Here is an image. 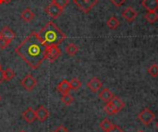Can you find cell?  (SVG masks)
<instances>
[{"label": "cell", "instance_id": "18", "mask_svg": "<svg viewBox=\"0 0 158 132\" xmlns=\"http://www.w3.org/2000/svg\"><path fill=\"white\" fill-rule=\"evenodd\" d=\"M65 51H66V53H67L69 56H76L77 53L79 52V47H78L76 44H74V43H69V44H68V45L66 46Z\"/></svg>", "mask_w": 158, "mask_h": 132}, {"label": "cell", "instance_id": "32", "mask_svg": "<svg viewBox=\"0 0 158 132\" xmlns=\"http://www.w3.org/2000/svg\"><path fill=\"white\" fill-rule=\"evenodd\" d=\"M12 0H0V4H8L10 3Z\"/></svg>", "mask_w": 158, "mask_h": 132}, {"label": "cell", "instance_id": "24", "mask_svg": "<svg viewBox=\"0 0 158 132\" xmlns=\"http://www.w3.org/2000/svg\"><path fill=\"white\" fill-rule=\"evenodd\" d=\"M69 84H70L71 90H73V91H78L81 87V81L77 78L71 79V80L69 81Z\"/></svg>", "mask_w": 158, "mask_h": 132}, {"label": "cell", "instance_id": "6", "mask_svg": "<svg viewBox=\"0 0 158 132\" xmlns=\"http://www.w3.org/2000/svg\"><path fill=\"white\" fill-rule=\"evenodd\" d=\"M73 3L83 12L88 13L98 3V0H73Z\"/></svg>", "mask_w": 158, "mask_h": 132}, {"label": "cell", "instance_id": "36", "mask_svg": "<svg viewBox=\"0 0 158 132\" xmlns=\"http://www.w3.org/2000/svg\"><path fill=\"white\" fill-rule=\"evenodd\" d=\"M0 69H1V64H0Z\"/></svg>", "mask_w": 158, "mask_h": 132}, {"label": "cell", "instance_id": "30", "mask_svg": "<svg viewBox=\"0 0 158 132\" xmlns=\"http://www.w3.org/2000/svg\"><path fill=\"white\" fill-rule=\"evenodd\" d=\"M54 132H69V130L67 129V128H65L63 125H60L58 128H56V130Z\"/></svg>", "mask_w": 158, "mask_h": 132}, {"label": "cell", "instance_id": "16", "mask_svg": "<svg viewBox=\"0 0 158 132\" xmlns=\"http://www.w3.org/2000/svg\"><path fill=\"white\" fill-rule=\"evenodd\" d=\"M0 34L3 37H5L6 39L9 40L10 42L13 39H15V37H16V34L14 33V31L9 27H7V26H5V27L2 28V30L0 31Z\"/></svg>", "mask_w": 158, "mask_h": 132}, {"label": "cell", "instance_id": "21", "mask_svg": "<svg viewBox=\"0 0 158 132\" xmlns=\"http://www.w3.org/2000/svg\"><path fill=\"white\" fill-rule=\"evenodd\" d=\"M113 125L114 124H112V122L109 120V119H107V118H105V119H103L101 122H100V128H101V130H103V131L105 132H107L110 130V129L113 127Z\"/></svg>", "mask_w": 158, "mask_h": 132}, {"label": "cell", "instance_id": "31", "mask_svg": "<svg viewBox=\"0 0 158 132\" xmlns=\"http://www.w3.org/2000/svg\"><path fill=\"white\" fill-rule=\"evenodd\" d=\"M4 80H4V72H3L2 69H0V84H1Z\"/></svg>", "mask_w": 158, "mask_h": 132}, {"label": "cell", "instance_id": "11", "mask_svg": "<svg viewBox=\"0 0 158 132\" xmlns=\"http://www.w3.org/2000/svg\"><path fill=\"white\" fill-rule=\"evenodd\" d=\"M122 16H123V18H124L127 21L131 22V21H133V20L137 18L138 13H137V11H136L133 7L128 6V7L123 11Z\"/></svg>", "mask_w": 158, "mask_h": 132}, {"label": "cell", "instance_id": "20", "mask_svg": "<svg viewBox=\"0 0 158 132\" xmlns=\"http://www.w3.org/2000/svg\"><path fill=\"white\" fill-rule=\"evenodd\" d=\"M145 19H146L149 23H151V24H153V23H155L156 21H157L158 14L156 13V11H148V12L145 14Z\"/></svg>", "mask_w": 158, "mask_h": 132}, {"label": "cell", "instance_id": "19", "mask_svg": "<svg viewBox=\"0 0 158 132\" xmlns=\"http://www.w3.org/2000/svg\"><path fill=\"white\" fill-rule=\"evenodd\" d=\"M106 25L110 30H116L119 26V20L118 19V18L112 16L111 18L108 19V20L106 22Z\"/></svg>", "mask_w": 158, "mask_h": 132}, {"label": "cell", "instance_id": "35", "mask_svg": "<svg viewBox=\"0 0 158 132\" xmlns=\"http://www.w3.org/2000/svg\"><path fill=\"white\" fill-rule=\"evenodd\" d=\"M19 132H26V131H24V130H20V131H19Z\"/></svg>", "mask_w": 158, "mask_h": 132}, {"label": "cell", "instance_id": "38", "mask_svg": "<svg viewBox=\"0 0 158 132\" xmlns=\"http://www.w3.org/2000/svg\"><path fill=\"white\" fill-rule=\"evenodd\" d=\"M86 1H88V0H86Z\"/></svg>", "mask_w": 158, "mask_h": 132}, {"label": "cell", "instance_id": "25", "mask_svg": "<svg viewBox=\"0 0 158 132\" xmlns=\"http://www.w3.org/2000/svg\"><path fill=\"white\" fill-rule=\"evenodd\" d=\"M61 102H62L65 105H72V103L74 102V98H73L69 93L64 94V95H62V97H61Z\"/></svg>", "mask_w": 158, "mask_h": 132}, {"label": "cell", "instance_id": "13", "mask_svg": "<svg viewBox=\"0 0 158 132\" xmlns=\"http://www.w3.org/2000/svg\"><path fill=\"white\" fill-rule=\"evenodd\" d=\"M57 91H58V93H60L62 95L69 93V92L71 91V87H70L69 81L67 80H63L57 85Z\"/></svg>", "mask_w": 158, "mask_h": 132}, {"label": "cell", "instance_id": "33", "mask_svg": "<svg viewBox=\"0 0 158 132\" xmlns=\"http://www.w3.org/2000/svg\"><path fill=\"white\" fill-rule=\"evenodd\" d=\"M156 129H157V130H158V121H157V122H156Z\"/></svg>", "mask_w": 158, "mask_h": 132}, {"label": "cell", "instance_id": "10", "mask_svg": "<svg viewBox=\"0 0 158 132\" xmlns=\"http://www.w3.org/2000/svg\"><path fill=\"white\" fill-rule=\"evenodd\" d=\"M103 86V83L102 81L98 79V78H93L91 79L88 82H87V87L90 89L91 92L93 93H97L100 91V89L102 88Z\"/></svg>", "mask_w": 158, "mask_h": 132}, {"label": "cell", "instance_id": "28", "mask_svg": "<svg viewBox=\"0 0 158 132\" xmlns=\"http://www.w3.org/2000/svg\"><path fill=\"white\" fill-rule=\"evenodd\" d=\"M110 1H111V3H112L115 6H117V7L121 6L124 5L125 2H126V0H110Z\"/></svg>", "mask_w": 158, "mask_h": 132}, {"label": "cell", "instance_id": "29", "mask_svg": "<svg viewBox=\"0 0 158 132\" xmlns=\"http://www.w3.org/2000/svg\"><path fill=\"white\" fill-rule=\"evenodd\" d=\"M107 132H124V130L119 127V126H117V125H113V127L110 129V130Z\"/></svg>", "mask_w": 158, "mask_h": 132}, {"label": "cell", "instance_id": "22", "mask_svg": "<svg viewBox=\"0 0 158 132\" xmlns=\"http://www.w3.org/2000/svg\"><path fill=\"white\" fill-rule=\"evenodd\" d=\"M148 74L152 77V78H157L158 77V65L157 64H152L148 69H147Z\"/></svg>", "mask_w": 158, "mask_h": 132}, {"label": "cell", "instance_id": "2", "mask_svg": "<svg viewBox=\"0 0 158 132\" xmlns=\"http://www.w3.org/2000/svg\"><path fill=\"white\" fill-rule=\"evenodd\" d=\"M37 33L42 42L47 46L58 45L67 37L66 34L52 21H48Z\"/></svg>", "mask_w": 158, "mask_h": 132}, {"label": "cell", "instance_id": "8", "mask_svg": "<svg viewBox=\"0 0 158 132\" xmlns=\"http://www.w3.org/2000/svg\"><path fill=\"white\" fill-rule=\"evenodd\" d=\"M62 11H63V9H61L59 6H57L56 4H54L52 2L45 7L46 14L52 19H57L61 15Z\"/></svg>", "mask_w": 158, "mask_h": 132}, {"label": "cell", "instance_id": "26", "mask_svg": "<svg viewBox=\"0 0 158 132\" xmlns=\"http://www.w3.org/2000/svg\"><path fill=\"white\" fill-rule=\"evenodd\" d=\"M52 3L56 4L61 9H64L69 3V0H52Z\"/></svg>", "mask_w": 158, "mask_h": 132}, {"label": "cell", "instance_id": "27", "mask_svg": "<svg viewBox=\"0 0 158 132\" xmlns=\"http://www.w3.org/2000/svg\"><path fill=\"white\" fill-rule=\"evenodd\" d=\"M10 43H11V42H10L9 40L6 39L5 37H3V36L0 34V49H6V48L9 45Z\"/></svg>", "mask_w": 158, "mask_h": 132}, {"label": "cell", "instance_id": "37", "mask_svg": "<svg viewBox=\"0 0 158 132\" xmlns=\"http://www.w3.org/2000/svg\"><path fill=\"white\" fill-rule=\"evenodd\" d=\"M0 101H1V96H0Z\"/></svg>", "mask_w": 158, "mask_h": 132}, {"label": "cell", "instance_id": "1", "mask_svg": "<svg viewBox=\"0 0 158 132\" xmlns=\"http://www.w3.org/2000/svg\"><path fill=\"white\" fill-rule=\"evenodd\" d=\"M46 49L47 45L42 42L38 33L33 31L20 43L15 52L29 67L36 69L45 59Z\"/></svg>", "mask_w": 158, "mask_h": 132}, {"label": "cell", "instance_id": "7", "mask_svg": "<svg viewBox=\"0 0 158 132\" xmlns=\"http://www.w3.org/2000/svg\"><path fill=\"white\" fill-rule=\"evenodd\" d=\"M20 83H21L22 87H23L26 91L31 92V91L35 88V86L37 85V80H36V79H35L32 75H30V74H29V75L25 76V77L21 80Z\"/></svg>", "mask_w": 158, "mask_h": 132}, {"label": "cell", "instance_id": "3", "mask_svg": "<svg viewBox=\"0 0 158 132\" xmlns=\"http://www.w3.org/2000/svg\"><path fill=\"white\" fill-rule=\"evenodd\" d=\"M125 106L124 102L118 96H114L112 98V100L108 103H106V105L104 106V111L109 115V116H113L116 115L118 113H119Z\"/></svg>", "mask_w": 158, "mask_h": 132}, {"label": "cell", "instance_id": "12", "mask_svg": "<svg viewBox=\"0 0 158 132\" xmlns=\"http://www.w3.org/2000/svg\"><path fill=\"white\" fill-rule=\"evenodd\" d=\"M35 113H36V118L41 122H44L49 117V112L44 105H40L37 108V110H35Z\"/></svg>", "mask_w": 158, "mask_h": 132}, {"label": "cell", "instance_id": "5", "mask_svg": "<svg viewBox=\"0 0 158 132\" xmlns=\"http://www.w3.org/2000/svg\"><path fill=\"white\" fill-rule=\"evenodd\" d=\"M61 56V50L58 45H48L45 54V59L49 62H55Z\"/></svg>", "mask_w": 158, "mask_h": 132}, {"label": "cell", "instance_id": "4", "mask_svg": "<svg viewBox=\"0 0 158 132\" xmlns=\"http://www.w3.org/2000/svg\"><path fill=\"white\" fill-rule=\"evenodd\" d=\"M138 118L143 125L149 126L154 121V119L156 118V115L151 109L146 107L138 114Z\"/></svg>", "mask_w": 158, "mask_h": 132}, {"label": "cell", "instance_id": "15", "mask_svg": "<svg viewBox=\"0 0 158 132\" xmlns=\"http://www.w3.org/2000/svg\"><path fill=\"white\" fill-rule=\"evenodd\" d=\"M114 96H115V95L113 94V93H112L109 89H107V88L103 89V90L100 92V93H99V98H100L103 102H105V103L110 102Z\"/></svg>", "mask_w": 158, "mask_h": 132}, {"label": "cell", "instance_id": "17", "mask_svg": "<svg viewBox=\"0 0 158 132\" xmlns=\"http://www.w3.org/2000/svg\"><path fill=\"white\" fill-rule=\"evenodd\" d=\"M21 19L26 21V22H30L31 20H32L34 19V13L30 9V8H26L21 12Z\"/></svg>", "mask_w": 158, "mask_h": 132}, {"label": "cell", "instance_id": "34", "mask_svg": "<svg viewBox=\"0 0 158 132\" xmlns=\"http://www.w3.org/2000/svg\"><path fill=\"white\" fill-rule=\"evenodd\" d=\"M137 132H144V131H143V130H139V131H137Z\"/></svg>", "mask_w": 158, "mask_h": 132}, {"label": "cell", "instance_id": "14", "mask_svg": "<svg viewBox=\"0 0 158 132\" xmlns=\"http://www.w3.org/2000/svg\"><path fill=\"white\" fill-rule=\"evenodd\" d=\"M142 5L147 11H156L158 9V0H143Z\"/></svg>", "mask_w": 158, "mask_h": 132}, {"label": "cell", "instance_id": "23", "mask_svg": "<svg viewBox=\"0 0 158 132\" xmlns=\"http://www.w3.org/2000/svg\"><path fill=\"white\" fill-rule=\"evenodd\" d=\"M3 72H4V80L6 81H9V80H11L15 77V72L11 68H7L5 70H3Z\"/></svg>", "mask_w": 158, "mask_h": 132}, {"label": "cell", "instance_id": "9", "mask_svg": "<svg viewBox=\"0 0 158 132\" xmlns=\"http://www.w3.org/2000/svg\"><path fill=\"white\" fill-rule=\"evenodd\" d=\"M22 118L27 122V123H32L34 122L36 118V113L35 110L32 107H28L22 114H21Z\"/></svg>", "mask_w": 158, "mask_h": 132}]
</instances>
